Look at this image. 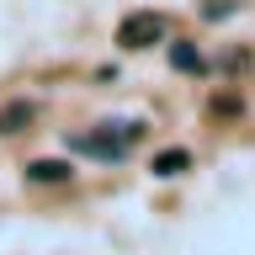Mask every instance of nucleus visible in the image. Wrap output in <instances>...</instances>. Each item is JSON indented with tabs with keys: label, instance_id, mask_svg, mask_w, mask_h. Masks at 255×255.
<instances>
[{
	"label": "nucleus",
	"instance_id": "f03ea898",
	"mask_svg": "<svg viewBox=\"0 0 255 255\" xmlns=\"http://www.w3.org/2000/svg\"><path fill=\"white\" fill-rule=\"evenodd\" d=\"M170 37V21H165V11H133L123 16V27H117V48H128V53H143V48H154Z\"/></svg>",
	"mask_w": 255,
	"mask_h": 255
},
{
	"label": "nucleus",
	"instance_id": "6e6552de",
	"mask_svg": "<svg viewBox=\"0 0 255 255\" xmlns=\"http://www.w3.org/2000/svg\"><path fill=\"white\" fill-rule=\"evenodd\" d=\"M213 117H239V96H213Z\"/></svg>",
	"mask_w": 255,
	"mask_h": 255
},
{
	"label": "nucleus",
	"instance_id": "0eeeda50",
	"mask_svg": "<svg viewBox=\"0 0 255 255\" xmlns=\"http://www.w3.org/2000/svg\"><path fill=\"white\" fill-rule=\"evenodd\" d=\"M202 16L207 21H223V16H234V0H202Z\"/></svg>",
	"mask_w": 255,
	"mask_h": 255
},
{
	"label": "nucleus",
	"instance_id": "7ed1b4c3",
	"mask_svg": "<svg viewBox=\"0 0 255 255\" xmlns=\"http://www.w3.org/2000/svg\"><path fill=\"white\" fill-rule=\"evenodd\" d=\"M37 117H43L37 101H5V107H0V133H27Z\"/></svg>",
	"mask_w": 255,
	"mask_h": 255
},
{
	"label": "nucleus",
	"instance_id": "39448f33",
	"mask_svg": "<svg viewBox=\"0 0 255 255\" xmlns=\"http://www.w3.org/2000/svg\"><path fill=\"white\" fill-rule=\"evenodd\" d=\"M149 170H154L159 181H170V175H186V170H191V149H159Z\"/></svg>",
	"mask_w": 255,
	"mask_h": 255
},
{
	"label": "nucleus",
	"instance_id": "423d86ee",
	"mask_svg": "<svg viewBox=\"0 0 255 255\" xmlns=\"http://www.w3.org/2000/svg\"><path fill=\"white\" fill-rule=\"evenodd\" d=\"M170 69H181V75H202L207 64H202V53H197V43L175 37V43H170Z\"/></svg>",
	"mask_w": 255,
	"mask_h": 255
},
{
	"label": "nucleus",
	"instance_id": "20e7f679",
	"mask_svg": "<svg viewBox=\"0 0 255 255\" xmlns=\"http://www.w3.org/2000/svg\"><path fill=\"white\" fill-rule=\"evenodd\" d=\"M69 175H75L69 159H32V165H27V181H32V186H64Z\"/></svg>",
	"mask_w": 255,
	"mask_h": 255
},
{
	"label": "nucleus",
	"instance_id": "f257e3e1",
	"mask_svg": "<svg viewBox=\"0 0 255 255\" xmlns=\"http://www.w3.org/2000/svg\"><path fill=\"white\" fill-rule=\"evenodd\" d=\"M138 138H143L138 117H117V123H101V128H91V133H69V149L101 159V165H123L128 149H133Z\"/></svg>",
	"mask_w": 255,
	"mask_h": 255
}]
</instances>
